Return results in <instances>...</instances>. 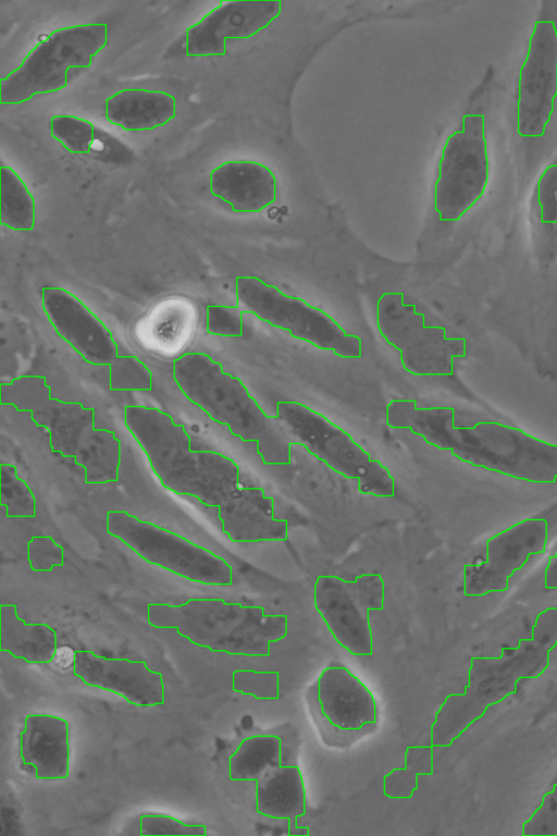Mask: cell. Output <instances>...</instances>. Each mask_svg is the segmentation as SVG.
Instances as JSON below:
<instances>
[{"label":"cell","instance_id":"6da1fadb","mask_svg":"<svg viewBox=\"0 0 557 836\" xmlns=\"http://www.w3.org/2000/svg\"><path fill=\"white\" fill-rule=\"evenodd\" d=\"M386 423L393 429H408L474 467L532 483L557 481V444L521 429L496 421L456 427L453 407L419 408L414 399L391 401Z\"/></svg>","mask_w":557,"mask_h":836},{"label":"cell","instance_id":"7a4b0ae2","mask_svg":"<svg viewBox=\"0 0 557 836\" xmlns=\"http://www.w3.org/2000/svg\"><path fill=\"white\" fill-rule=\"evenodd\" d=\"M556 646L557 606H552L537 614L531 638L520 639L517 648H503L499 657L472 656L465 692L448 694L435 713L431 745L450 747L490 705L515 693L519 679L540 677Z\"/></svg>","mask_w":557,"mask_h":836},{"label":"cell","instance_id":"3957f363","mask_svg":"<svg viewBox=\"0 0 557 836\" xmlns=\"http://www.w3.org/2000/svg\"><path fill=\"white\" fill-rule=\"evenodd\" d=\"M127 430L146 453L153 472L170 491L219 507L239 487V468L213 451H193L185 427L166 413L141 405L124 409Z\"/></svg>","mask_w":557,"mask_h":836},{"label":"cell","instance_id":"277c9868","mask_svg":"<svg viewBox=\"0 0 557 836\" xmlns=\"http://www.w3.org/2000/svg\"><path fill=\"white\" fill-rule=\"evenodd\" d=\"M173 378L182 393L212 420L224 425L244 442H253L264 465L290 464L296 444L278 420L269 416L243 381L223 371L205 353L190 352L173 362Z\"/></svg>","mask_w":557,"mask_h":836},{"label":"cell","instance_id":"5b68a950","mask_svg":"<svg viewBox=\"0 0 557 836\" xmlns=\"http://www.w3.org/2000/svg\"><path fill=\"white\" fill-rule=\"evenodd\" d=\"M0 403L29 411L35 423L48 430L52 451L74 457L84 468L86 483L117 480L121 442L113 431L95 427L94 408L52 398L46 378L36 374L2 383Z\"/></svg>","mask_w":557,"mask_h":836},{"label":"cell","instance_id":"8992f818","mask_svg":"<svg viewBox=\"0 0 557 836\" xmlns=\"http://www.w3.org/2000/svg\"><path fill=\"white\" fill-rule=\"evenodd\" d=\"M147 618L154 628L175 629L195 646L232 655L269 656L270 644L287 635L286 615L216 598L175 605L150 603Z\"/></svg>","mask_w":557,"mask_h":836},{"label":"cell","instance_id":"52a82bcc","mask_svg":"<svg viewBox=\"0 0 557 836\" xmlns=\"http://www.w3.org/2000/svg\"><path fill=\"white\" fill-rule=\"evenodd\" d=\"M275 418L296 444L338 475L356 480L361 494L377 497L395 494L389 469L321 413L299 402L280 401Z\"/></svg>","mask_w":557,"mask_h":836},{"label":"cell","instance_id":"ba28073f","mask_svg":"<svg viewBox=\"0 0 557 836\" xmlns=\"http://www.w3.org/2000/svg\"><path fill=\"white\" fill-rule=\"evenodd\" d=\"M108 45V24L87 23L61 27L40 40L20 66L1 79V104H21L36 95L67 86L69 69H87Z\"/></svg>","mask_w":557,"mask_h":836},{"label":"cell","instance_id":"9c48e42d","mask_svg":"<svg viewBox=\"0 0 557 836\" xmlns=\"http://www.w3.org/2000/svg\"><path fill=\"white\" fill-rule=\"evenodd\" d=\"M42 309L57 333L84 360L110 367L112 391H149L151 371L136 356H120L110 330L75 295L62 287H45Z\"/></svg>","mask_w":557,"mask_h":836},{"label":"cell","instance_id":"30bf717a","mask_svg":"<svg viewBox=\"0 0 557 836\" xmlns=\"http://www.w3.org/2000/svg\"><path fill=\"white\" fill-rule=\"evenodd\" d=\"M237 306L293 337L320 349L331 351L342 358H360L361 340L348 334L325 311L306 300L284 294L278 287L253 275H240L235 281Z\"/></svg>","mask_w":557,"mask_h":836},{"label":"cell","instance_id":"8fae6325","mask_svg":"<svg viewBox=\"0 0 557 836\" xmlns=\"http://www.w3.org/2000/svg\"><path fill=\"white\" fill-rule=\"evenodd\" d=\"M107 532L138 556L189 581L231 586L232 566L210 550L124 511L106 515Z\"/></svg>","mask_w":557,"mask_h":836},{"label":"cell","instance_id":"7c38bea8","mask_svg":"<svg viewBox=\"0 0 557 836\" xmlns=\"http://www.w3.org/2000/svg\"><path fill=\"white\" fill-rule=\"evenodd\" d=\"M376 325L400 353L403 368L413 376H450L454 358L466 355V341L447 337L446 329L425 325L424 315L404 303L401 292H385L376 303Z\"/></svg>","mask_w":557,"mask_h":836},{"label":"cell","instance_id":"4fadbf2b","mask_svg":"<svg viewBox=\"0 0 557 836\" xmlns=\"http://www.w3.org/2000/svg\"><path fill=\"white\" fill-rule=\"evenodd\" d=\"M490 161L485 119L467 113L443 147L434 186V208L443 221H458L484 194Z\"/></svg>","mask_w":557,"mask_h":836},{"label":"cell","instance_id":"5bb4252c","mask_svg":"<svg viewBox=\"0 0 557 836\" xmlns=\"http://www.w3.org/2000/svg\"><path fill=\"white\" fill-rule=\"evenodd\" d=\"M385 586L380 574H362L354 580L320 575L313 585V604L334 640L355 656L373 653L370 611L384 606Z\"/></svg>","mask_w":557,"mask_h":836},{"label":"cell","instance_id":"9a60e30c","mask_svg":"<svg viewBox=\"0 0 557 836\" xmlns=\"http://www.w3.org/2000/svg\"><path fill=\"white\" fill-rule=\"evenodd\" d=\"M307 701L325 743L348 746L377 720L376 702L368 687L345 666L325 667L308 688Z\"/></svg>","mask_w":557,"mask_h":836},{"label":"cell","instance_id":"2e32d148","mask_svg":"<svg viewBox=\"0 0 557 836\" xmlns=\"http://www.w3.org/2000/svg\"><path fill=\"white\" fill-rule=\"evenodd\" d=\"M557 97V28L539 20L529 38L518 76L517 132L521 137L544 135Z\"/></svg>","mask_w":557,"mask_h":836},{"label":"cell","instance_id":"e0dca14e","mask_svg":"<svg viewBox=\"0 0 557 836\" xmlns=\"http://www.w3.org/2000/svg\"><path fill=\"white\" fill-rule=\"evenodd\" d=\"M548 522L545 518H525L494 534L486 541V558L480 565L463 567V592L482 597L508 590L509 578L532 555L545 552Z\"/></svg>","mask_w":557,"mask_h":836},{"label":"cell","instance_id":"ac0fdd59","mask_svg":"<svg viewBox=\"0 0 557 836\" xmlns=\"http://www.w3.org/2000/svg\"><path fill=\"white\" fill-rule=\"evenodd\" d=\"M282 11L281 1H220L200 21L186 29L188 57H221L226 39H247L268 27Z\"/></svg>","mask_w":557,"mask_h":836},{"label":"cell","instance_id":"d6986e66","mask_svg":"<svg viewBox=\"0 0 557 836\" xmlns=\"http://www.w3.org/2000/svg\"><path fill=\"white\" fill-rule=\"evenodd\" d=\"M74 675L91 687L121 696L136 706L164 703L162 674L148 667L145 661L104 657L89 650L75 651Z\"/></svg>","mask_w":557,"mask_h":836},{"label":"cell","instance_id":"ffe728a7","mask_svg":"<svg viewBox=\"0 0 557 836\" xmlns=\"http://www.w3.org/2000/svg\"><path fill=\"white\" fill-rule=\"evenodd\" d=\"M223 532L235 543L283 541L288 525L274 516V501L261 488L238 487L218 507Z\"/></svg>","mask_w":557,"mask_h":836},{"label":"cell","instance_id":"44dd1931","mask_svg":"<svg viewBox=\"0 0 557 836\" xmlns=\"http://www.w3.org/2000/svg\"><path fill=\"white\" fill-rule=\"evenodd\" d=\"M23 764L35 769L38 779L69 776L70 740L66 720L51 714H28L20 735Z\"/></svg>","mask_w":557,"mask_h":836},{"label":"cell","instance_id":"7402d4cb","mask_svg":"<svg viewBox=\"0 0 557 836\" xmlns=\"http://www.w3.org/2000/svg\"><path fill=\"white\" fill-rule=\"evenodd\" d=\"M210 192L235 212H259L276 199L273 172L257 161H225L209 175Z\"/></svg>","mask_w":557,"mask_h":836},{"label":"cell","instance_id":"603a6c76","mask_svg":"<svg viewBox=\"0 0 557 836\" xmlns=\"http://www.w3.org/2000/svg\"><path fill=\"white\" fill-rule=\"evenodd\" d=\"M104 116L124 131H151L176 116V98L163 90L124 88L104 100Z\"/></svg>","mask_w":557,"mask_h":836},{"label":"cell","instance_id":"cb8c5ba5","mask_svg":"<svg viewBox=\"0 0 557 836\" xmlns=\"http://www.w3.org/2000/svg\"><path fill=\"white\" fill-rule=\"evenodd\" d=\"M256 809L263 816L287 820L297 826L306 813V790L301 772L295 765H277L256 780Z\"/></svg>","mask_w":557,"mask_h":836},{"label":"cell","instance_id":"d4e9b609","mask_svg":"<svg viewBox=\"0 0 557 836\" xmlns=\"http://www.w3.org/2000/svg\"><path fill=\"white\" fill-rule=\"evenodd\" d=\"M0 651L27 663H50L57 651V631L44 623H25L14 604H1Z\"/></svg>","mask_w":557,"mask_h":836},{"label":"cell","instance_id":"484cf974","mask_svg":"<svg viewBox=\"0 0 557 836\" xmlns=\"http://www.w3.org/2000/svg\"><path fill=\"white\" fill-rule=\"evenodd\" d=\"M282 764V740L276 735H252L243 739L228 759L233 782H256L271 767Z\"/></svg>","mask_w":557,"mask_h":836},{"label":"cell","instance_id":"4316f807","mask_svg":"<svg viewBox=\"0 0 557 836\" xmlns=\"http://www.w3.org/2000/svg\"><path fill=\"white\" fill-rule=\"evenodd\" d=\"M0 224L14 231H32L35 224V200L21 176L10 167H0Z\"/></svg>","mask_w":557,"mask_h":836},{"label":"cell","instance_id":"83f0119b","mask_svg":"<svg viewBox=\"0 0 557 836\" xmlns=\"http://www.w3.org/2000/svg\"><path fill=\"white\" fill-rule=\"evenodd\" d=\"M434 747L408 746L404 767H395L383 777V794L391 799H409L418 789L419 775H432Z\"/></svg>","mask_w":557,"mask_h":836},{"label":"cell","instance_id":"f1b7e54d","mask_svg":"<svg viewBox=\"0 0 557 836\" xmlns=\"http://www.w3.org/2000/svg\"><path fill=\"white\" fill-rule=\"evenodd\" d=\"M1 475V506L5 507L8 517H35L36 499L28 484L17 476V469L12 464L2 463Z\"/></svg>","mask_w":557,"mask_h":836},{"label":"cell","instance_id":"f546056e","mask_svg":"<svg viewBox=\"0 0 557 836\" xmlns=\"http://www.w3.org/2000/svg\"><path fill=\"white\" fill-rule=\"evenodd\" d=\"M50 135L69 152L87 155L96 139L94 124L73 114H57L50 119Z\"/></svg>","mask_w":557,"mask_h":836},{"label":"cell","instance_id":"4dcf8cb0","mask_svg":"<svg viewBox=\"0 0 557 836\" xmlns=\"http://www.w3.org/2000/svg\"><path fill=\"white\" fill-rule=\"evenodd\" d=\"M232 689L258 700L280 698V677L276 671L236 669L232 673Z\"/></svg>","mask_w":557,"mask_h":836},{"label":"cell","instance_id":"1f68e13d","mask_svg":"<svg viewBox=\"0 0 557 836\" xmlns=\"http://www.w3.org/2000/svg\"><path fill=\"white\" fill-rule=\"evenodd\" d=\"M207 332L212 335L238 337L243 335V311L238 306L209 305Z\"/></svg>","mask_w":557,"mask_h":836},{"label":"cell","instance_id":"d6a6232c","mask_svg":"<svg viewBox=\"0 0 557 836\" xmlns=\"http://www.w3.org/2000/svg\"><path fill=\"white\" fill-rule=\"evenodd\" d=\"M27 558L34 571H50L63 565L64 550L49 536H35L27 543Z\"/></svg>","mask_w":557,"mask_h":836},{"label":"cell","instance_id":"836d02e7","mask_svg":"<svg viewBox=\"0 0 557 836\" xmlns=\"http://www.w3.org/2000/svg\"><path fill=\"white\" fill-rule=\"evenodd\" d=\"M140 835H200L207 834L203 824H186L164 814H145L139 819Z\"/></svg>","mask_w":557,"mask_h":836},{"label":"cell","instance_id":"e575fe53","mask_svg":"<svg viewBox=\"0 0 557 836\" xmlns=\"http://www.w3.org/2000/svg\"><path fill=\"white\" fill-rule=\"evenodd\" d=\"M540 219L546 225H557V163L546 167L536 184Z\"/></svg>","mask_w":557,"mask_h":836},{"label":"cell","instance_id":"d590c367","mask_svg":"<svg viewBox=\"0 0 557 836\" xmlns=\"http://www.w3.org/2000/svg\"><path fill=\"white\" fill-rule=\"evenodd\" d=\"M523 835H557V784L542 798L541 806L522 825Z\"/></svg>","mask_w":557,"mask_h":836},{"label":"cell","instance_id":"8d00e7d4","mask_svg":"<svg viewBox=\"0 0 557 836\" xmlns=\"http://www.w3.org/2000/svg\"><path fill=\"white\" fill-rule=\"evenodd\" d=\"M75 651L69 647L57 648L55 654L51 662H53L60 668L66 669L74 665Z\"/></svg>","mask_w":557,"mask_h":836},{"label":"cell","instance_id":"74e56055","mask_svg":"<svg viewBox=\"0 0 557 836\" xmlns=\"http://www.w3.org/2000/svg\"><path fill=\"white\" fill-rule=\"evenodd\" d=\"M544 586L546 589H557V552L548 558L544 570Z\"/></svg>","mask_w":557,"mask_h":836},{"label":"cell","instance_id":"f35d334b","mask_svg":"<svg viewBox=\"0 0 557 836\" xmlns=\"http://www.w3.org/2000/svg\"><path fill=\"white\" fill-rule=\"evenodd\" d=\"M309 834V827L307 826H296L293 828H288V835H308Z\"/></svg>","mask_w":557,"mask_h":836}]
</instances>
